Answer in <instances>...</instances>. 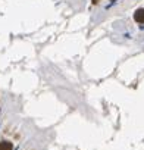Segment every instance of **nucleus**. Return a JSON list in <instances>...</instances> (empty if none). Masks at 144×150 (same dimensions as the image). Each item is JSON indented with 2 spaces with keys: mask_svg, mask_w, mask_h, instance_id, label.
<instances>
[{
  "mask_svg": "<svg viewBox=\"0 0 144 150\" xmlns=\"http://www.w3.org/2000/svg\"><path fill=\"white\" fill-rule=\"evenodd\" d=\"M134 19H135L137 22L143 24V22H144V9H138V11L134 13Z\"/></svg>",
  "mask_w": 144,
  "mask_h": 150,
  "instance_id": "obj_1",
  "label": "nucleus"
},
{
  "mask_svg": "<svg viewBox=\"0 0 144 150\" xmlns=\"http://www.w3.org/2000/svg\"><path fill=\"white\" fill-rule=\"evenodd\" d=\"M13 149V144L11 141H2L0 143V150H12Z\"/></svg>",
  "mask_w": 144,
  "mask_h": 150,
  "instance_id": "obj_2",
  "label": "nucleus"
}]
</instances>
